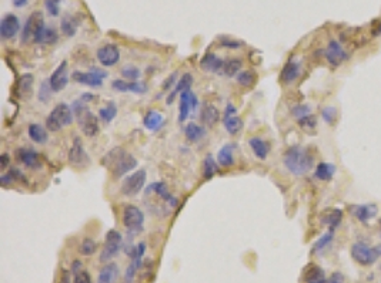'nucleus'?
Wrapping results in <instances>:
<instances>
[{
  "mask_svg": "<svg viewBox=\"0 0 381 283\" xmlns=\"http://www.w3.org/2000/svg\"><path fill=\"white\" fill-rule=\"evenodd\" d=\"M101 165H104L113 177L120 178L129 175L137 167V161L132 154L126 152L120 147H116L107 152L101 158Z\"/></svg>",
  "mask_w": 381,
  "mask_h": 283,
  "instance_id": "obj_1",
  "label": "nucleus"
},
{
  "mask_svg": "<svg viewBox=\"0 0 381 283\" xmlns=\"http://www.w3.org/2000/svg\"><path fill=\"white\" fill-rule=\"evenodd\" d=\"M283 162L293 175L300 177V175L307 174L313 168L314 158L306 148H303L300 145H294V147H290L286 151L283 157Z\"/></svg>",
  "mask_w": 381,
  "mask_h": 283,
  "instance_id": "obj_2",
  "label": "nucleus"
},
{
  "mask_svg": "<svg viewBox=\"0 0 381 283\" xmlns=\"http://www.w3.org/2000/svg\"><path fill=\"white\" fill-rule=\"evenodd\" d=\"M72 110L74 112V117L79 121V125H80L81 132L86 135V137H96L99 131H100V127H99V120L94 115L93 112L90 111L86 107V103L83 100H76L72 106Z\"/></svg>",
  "mask_w": 381,
  "mask_h": 283,
  "instance_id": "obj_3",
  "label": "nucleus"
},
{
  "mask_svg": "<svg viewBox=\"0 0 381 283\" xmlns=\"http://www.w3.org/2000/svg\"><path fill=\"white\" fill-rule=\"evenodd\" d=\"M74 120V112L72 107H69L65 103H60L54 107L52 111L49 112L46 119L47 131L57 132L63 130L65 127L70 125Z\"/></svg>",
  "mask_w": 381,
  "mask_h": 283,
  "instance_id": "obj_4",
  "label": "nucleus"
},
{
  "mask_svg": "<svg viewBox=\"0 0 381 283\" xmlns=\"http://www.w3.org/2000/svg\"><path fill=\"white\" fill-rule=\"evenodd\" d=\"M121 221H123V225L130 235H137L144 228V214L140 208H137L134 205L124 206Z\"/></svg>",
  "mask_w": 381,
  "mask_h": 283,
  "instance_id": "obj_5",
  "label": "nucleus"
},
{
  "mask_svg": "<svg viewBox=\"0 0 381 283\" xmlns=\"http://www.w3.org/2000/svg\"><path fill=\"white\" fill-rule=\"evenodd\" d=\"M146 179H147V172L144 170H137V171L129 174L121 182V194L126 197L137 195L144 188Z\"/></svg>",
  "mask_w": 381,
  "mask_h": 283,
  "instance_id": "obj_6",
  "label": "nucleus"
},
{
  "mask_svg": "<svg viewBox=\"0 0 381 283\" xmlns=\"http://www.w3.org/2000/svg\"><path fill=\"white\" fill-rule=\"evenodd\" d=\"M127 253L130 255L132 261H130V265L127 266L126 273H124V283H133L137 272L140 269L143 256L146 253V244L140 242L139 245H134V246H132L130 249L127 250Z\"/></svg>",
  "mask_w": 381,
  "mask_h": 283,
  "instance_id": "obj_7",
  "label": "nucleus"
},
{
  "mask_svg": "<svg viewBox=\"0 0 381 283\" xmlns=\"http://www.w3.org/2000/svg\"><path fill=\"white\" fill-rule=\"evenodd\" d=\"M351 256L361 266H370L378 259L380 252L378 248H371L364 242H355L351 246Z\"/></svg>",
  "mask_w": 381,
  "mask_h": 283,
  "instance_id": "obj_8",
  "label": "nucleus"
},
{
  "mask_svg": "<svg viewBox=\"0 0 381 283\" xmlns=\"http://www.w3.org/2000/svg\"><path fill=\"white\" fill-rule=\"evenodd\" d=\"M121 246H123V237L120 232L114 229L109 230L104 239V246L100 253V262H110L120 252Z\"/></svg>",
  "mask_w": 381,
  "mask_h": 283,
  "instance_id": "obj_9",
  "label": "nucleus"
},
{
  "mask_svg": "<svg viewBox=\"0 0 381 283\" xmlns=\"http://www.w3.org/2000/svg\"><path fill=\"white\" fill-rule=\"evenodd\" d=\"M45 26L46 25H45V20H43V13L41 12H33L30 14V17L27 19L25 27H23L22 43H29V41H33L34 43L36 37L39 36L41 29Z\"/></svg>",
  "mask_w": 381,
  "mask_h": 283,
  "instance_id": "obj_10",
  "label": "nucleus"
},
{
  "mask_svg": "<svg viewBox=\"0 0 381 283\" xmlns=\"http://www.w3.org/2000/svg\"><path fill=\"white\" fill-rule=\"evenodd\" d=\"M107 73L101 72L99 68H93L90 72H74L72 74V79L76 83H80L89 87H100L103 84V79H106Z\"/></svg>",
  "mask_w": 381,
  "mask_h": 283,
  "instance_id": "obj_11",
  "label": "nucleus"
},
{
  "mask_svg": "<svg viewBox=\"0 0 381 283\" xmlns=\"http://www.w3.org/2000/svg\"><path fill=\"white\" fill-rule=\"evenodd\" d=\"M197 106H199V100L192 90L181 92L180 104H179V121L184 123L190 115V112L196 111Z\"/></svg>",
  "mask_w": 381,
  "mask_h": 283,
  "instance_id": "obj_12",
  "label": "nucleus"
},
{
  "mask_svg": "<svg viewBox=\"0 0 381 283\" xmlns=\"http://www.w3.org/2000/svg\"><path fill=\"white\" fill-rule=\"evenodd\" d=\"M69 162L73 167H86L90 162V158L87 155L86 150L83 147V143L79 137H76L73 141V144L69 150Z\"/></svg>",
  "mask_w": 381,
  "mask_h": 283,
  "instance_id": "obj_13",
  "label": "nucleus"
},
{
  "mask_svg": "<svg viewBox=\"0 0 381 283\" xmlns=\"http://www.w3.org/2000/svg\"><path fill=\"white\" fill-rule=\"evenodd\" d=\"M20 30V21L13 13H7L0 21V36L3 40H10L16 37Z\"/></svg>",
  "mask_w": 381,
  "mask_h": 283,
  "instance_id": "obj_14",
  "label": "nucleus"
},
{
  "mask_svg": "<svg viewBox=\"0 0 381 283\" xmlns=\"http://www.w3.org/2000/svg\"><path fill=\"white\" fill-rule=\"evenodd\" d=\"M97 60L101 66L112 67L119 63L120 60V50L116 44H104L97 50Z\"/></svg>",
  "mask_w": 381,
  "mask_h": 283,
  "instance_id": "obj_15",
  "label": "nucleus"
},
{
  "mask_svg": "<svg viewBox=\"0 0 381 283\" xmlns=\"http://www.w3.org/2000/svg\"><path fill=\"white\" fill-rule=\"evenodd\" d=\"M14 155H16L17 162L25 165L26 168H30V170H40L41 168V159L39 154L30 148H17Z\"/></svg>",
  "mask_w": 381,
  "mask_h": 283,
  "instance_id": "obj_16",
  "label": "nucleus"
},
{
  "mask_svg": "<svg viewBox=\"0 0 381 283\" xmlns=\"http://www.w3.org/2000/svg\"><path fill=\"white\" fill-rule=\"evenodd\" d=\"M223 125H224L226 131L228 134H231V135H236L243 128V120L240 117H237V108L233 104H227V107H226Z\"/></svg>",
  "mask_w": 381,
  "mask_h": 283,
  "instance_id": "obj_17",
  "label": "nucleus"
},
{
  "mask_svg": "<svg viewBox=\"0 0 381 283\" xmlns=\"http://www.w3.org/2000/svg\"><path fill=\"white\" fill-rule=\"evenodd\" d=\"M326 59L327 61L331 64V66H340L343 64L346 60H347V53H346V50L343 49L340 43L337 41V40H331L330 43L326 47Z\"/></svg>",
  "mask_w": 381,
  "mask_h": 283,
  "instance_id": "obj_18",
  "label": "nucleus"
},
{
  "mask_svg": "<svg viewBox=\"0 0 381 283\" xmlns=\"http://www.w3.org/2000/svg\"><path fill=\"white\" fill-rule=\"evenodd\" d=\"M49 81H50V87H52L53 92H59L66 88L67 81H69V73H67L66 61H61L60 66L57 67L53 72V74L50 76Z\"/></svg>",
  "mask_w": 381,
  "mask_h": 283,
  "instance_id": "obj_19",
  "label": "nucleus"
},
{
  "mask_svg": "<svg viewBox=\"0 0 381 283\" xmlns=\"http://www.w3.org/2000/svg\"><path fill=\"white\" fill-rule=\"evenodd\" d=\"M350 214L354 215L361 222H368L377 215L378 208L375 204H364V205H353L348 208Z\"/></svg>",
  "mask_w": 381,
  "mask_h": 283,
  "instance_id": "obj_20",
  "label": "nucleus"
},
{
  "mask_svg": "<svg viewBox=\"0 0 381 283\" xmlns=\"http://www.w3.org/2000/svg\"><path fill=\"white\" fill-rule=\"evenodd\" d=\"M113 90L120 92H134V94H143L146 92L147 87L141 81H126V80H114L112 83Z\"/></svg>",
  "mask_w": 381,
  "mask_h": 283,
  "instance_id": "obj_21",
  "label": "nucleus"
},
{
  "mask_svg": "<svg viewBox=\"0 0 381 283\" xmlns=\"http://www.w3.org/2000/svg\"><path fill=\"white\" fill-rule=\"evenodd\" d=\"M300 73H301L300 63L295 61V60H288L287 63H286V66L283 67V70H281L280 79L284 84H290V83H293V81H295V80L299 79Z\"/></svg>",
  "mask_w": 381,
  "mask_h": 283,
  "instance_id": "obj_22",
  "label": "nucleus"
},
{
  "mask_svg": "<svg viewBox=\"0 0 381 283\" xmlns=\"http://www.w3.org/2000/svg\"><path fill=\"white\" fill-rule=\"evenodd\" d=\"M146 192H147V194H156L160 199H163L164 202H168V205L173 206V208L177 205V199L170 195L167 185L164 184V182H153V184L150 185L147 190H146Z\"/></svg>",
  "mask_w": 381,
  "mask_h": 283,
  "instance_id": "obj_23",
  "label": "nucleus"
},
{
  "mask_svg": "<svg viewBox=\"0 0 381 283\" xmlns=\"http://www.w3.org/2000/svg\"><path fill=\"white\" fill-rule=\"evenodd\" d=\"M200 66L204 72L220 73V72H223L224 61H223L220 57H217L216 54L207 53L203 56V59H201V61H200Z\"/></svg>",
  "mask_w": 381,
  "mask_h": 283,
  "instance_id": "obj_24",
  "label": "nucleus"
},
{
  "mask_svg": "<svg viewBox=\"0 0 381 283\" xmlns=\"http://www.w3.org/2000/svg\"><path fill=\"white\" fill-rule=\"evenodd\" d=\"M192 84H193V76H192L190 73H184V74L181 76V79L177 81V84L174 87L173 91L170 92V96H168L167 99V104H172V103H173L174 97H176L177 94H181L183 91L190 90Z\"/></svg>",
  "mask_w": 381,
  "mask_h": 283,
  "instance_id": "obj_25",
  "label": "nucleus"
},
{
  "mask_svg": "<svg viewBox=\"0 0 381 283\" xmlns=\"http://www.w3.org/2000/svg\"><path fill=\"white\" fill-rule=\"evenodd\" d=\"M248 145H250V148L253 150L254 155H256L257 158L260 159L267 158L268 152H270V145H268L267 141H264L263 138H259V137H253V138L248 139Z\"/></svg>",
  "mask_w": 381,
  "mask_h": 283,
  "instance_id": "obj_26",
  "label": "nucleus"
},
{
  "mask_svg": "<svg viewBox=\"0 0 381 283\" xmlns=\"http://www.w3.org/2000/svg\"><path fill=\"white\" fill-rule=\"evenodd\" d=\"M163 123H164V117L161 115L160 112L153 111V110L146 112V115L143 119V125L149 131H157L163 125Z\"/></svg>",
  "mask_w": 381,
  "mask_h": 283,
  "instance_id": "obj_27",
  "label": "nucleus"
},
{
  "mask_svg": "<svg viewBox=\"0 0 381 283\" xmlns=\"http://www.w3.org/2000/svg\"><path fill=\"white\" fill-rule=\"evenodd\" d=\"M117 276H119V266L116 264H109L100 270L97 283H116Z\"/></svg>",
  "mask_w": 381,
  "mask_h": 283,
  "instance_id": "obj_28",
  "label": "nucleus"
},
{
  "mask_svg": "<svg viewBox=\"0 0 381 283\" xmlns=\"http://www.w3.org/2000/svg\"><path fill=\"white\" fill-rule=\"evenodd\" d=\"M33 83H34V77L33 74H30V73H26V74H23L19 81H17V92H19V96H20L22 99L25 97L27 99L30 94H32V90H33Z\"/></svg>",
  "mask_w": 381,
  "mask_h": 283,
  "instance_id": "obj_29",
  "label": "nucleus"
},
{
  "mask_svg": "<svg viewBox=\"0 0 381 283\" xmlns=\"http://www.w3.org/2000/svg\"><path fill=\"white\" fill-rule=\"evenodd\" d=\"M57 40H59L57 30L52 26H45L41 29L39 36L36 37L34 43H39V44H54Z\"/></svg>",
  "mask_w": 381,
  "mask_h": 283,
  "instance_id": "obj_30",
  "label": "nucleus"
},
{
  "mask_svg": "<svg viewBox=\"0 0 381 283\" xmlns=\"http://www.w3.org/2000/svg\"><path fill=\"white\" fill-rule=\"evenodd\" d=\"M47 128L41 127L40 124H30L29 125V138L32 139L36 144H45L49 139V134L46 131Z\"/></svg>",
  "mask_w": 381,
  "mask_h": 283,
  "instance_id": "obj_31",
  "label": "nucleus"
},
{
  "mask_svg": "<svg viewBox=\"0 0 381 283\" xmlns=\"http://www.w3.org/2000/svg\"><path fill=\"white\" fill-rule=\"evenodd\" d=\"M79 29V19H76L74 16H65L60 20V30L61 33L67 36V37H73L77 33Z\"/></svg>",
  "mask_w": 381,
  "mask_h": 283,
  "instance_id": "obj_32",
  "label": "nucleus"
},
{
  "mask_svg": "<svg viewBox=\"0 0 381 283\" xmlns=\"http://www.w3.org/2000/svg\"><path fill=\"white\" fill-rule=\"evenodd\" d=\"M234 144H226L219 150L217 159L221 167H231L234 164Z\"/></svg>",
  "mask_w": 381,
  "mask_h": 283,
  "instance_id": "obj_33",
  "label": "nucleus"
},
{
  "mask_svg": "<svg viewBox=\"0 0 381 283\" xmlns=\"http://www.w3.org/2000/svg\"><path fill=\"white\" fill-rule=\"evenodd\" d=\"M184 135L190 143H197L206 135V130H204V127L196 124V123H188L184 128Z\"/></svg>",
  "mask_w": 381,
  "mask_h": 283,
  "instance_id": "obj_34",
  "label": "nucleus"
},
{
  "mask_svg": "<svg viewBox=\"0 0 381 283\" xmlns=\"http://www.w3.org/2000/svg\"><path fill=\"white\" fill-rule=\"evenodd\" d=\"M335 174V165L330 162H320L315 167L314 177L320 181H330Z\"/></svg>",
  "mask_w": 381,
  "mask_h": 283,
  "instance_id": "obj_35",
  "label": "nucleus"
},
{
  "mask_svg": "<svg viewBox=\"0 0 381 283\" xmlns=\"http://www.w3.org/2000/svg\"><path fill=\"white\" fill-rule=\"evenodd\" d=\"M341 219H343V212L340 209H327L321 218L323 224L328 225L331 230H334L340 225Z\"/></svg>",
  "mask_w": 381,
  "mask_h": 283,
  "instance_id": "obj_36",
  "label": "nucleus"
},
{
  "mask_svg": "<svg viewBox=\"0 0 381 283\" xmlns=\"http://www.w3.org/2000/svg\"><path fill=\"white\" fill-rule=\"evenodd\" d=\"M219 117H220V112L213 104H206L204 108L201 110V120L207 127H213L217 123Z\"/></svg>",
  "mask_w": 381,
  "mask_h": 283,
  "instance_id": "obj_37",
  "label": "nucleus"
},
{
  "mask_svg": "<svg viewBox=\"0 0 381 283\" xmlns=\"http://www.w3.org/2000/svg\"><path fill=\"white\" fill-rule=\"evenodd\" d=\"M306 282L307 283H326V275L324 270L315 266V265H310L307 266V272H306Z\"/></svg>",
  "mask_w": 381,
  "mask_h": 283,
  "instance_id": "obj_38",
  "label": "nucleus"
},
{
  "mask_svg": "<svg viewBox=\"0 0 381 283\" xmlns=\"http://www.w3.org/2000/svg\"><path fill=\"white\" fill-rule=\"evenodd\" d=\"M219 170L217 162L214 161L211 155H207L204 161H203V178L204 179H211L216 175V172Z\"/></svg>",
  "mask_w": 381,
  "mask_h": 283,
  "instance_id": "obj_39",
  "label": "nucleus"
},
{
  "mask_svg": "<svg viewBox=\"0 0 381 283\" xmlns=\"http://www.w3.org/2000/svg\"><path fill=\"white\" fill-rule=\"evenodd\" d=\"M116 115H117V106L114 103H112V101L107 106L101 107L100 110H99V117L104 123H112Z\"/></svg>",
  "mask_w": 381,
  "mask_h": 283,
  "instance_id": "obj_40",
  "label": "nucleus"
},
{
  "mask_svg": "<svg viewBox=\"0 0 381 283\" xmlns=\"http://www.w3.org/2000/svg\"><path fill=\"white\" fill-rule=\"evenodd\" d=\"M241 68V60L239 59H230L228 61H224V67H223V73L227 77H234L240 73Z\"/></svg>",
  "mask_w": 381,
  "mask_h": 283,
  "instance_id": "obj_41",
  "label": "nucleus"
},
{
  "mask_svg": "<svg viewBox=\"0 0 381 283\" xmlns=\"http://www.w3.org/2000/svg\"><path fill=\"white\" fill-rule=\"evenodd\" d=\"M333 239H334V230L330 229L328 232H326L317 242H315L314 248H313V252H320V250H323L326 246H328V245L333 242Z\"/></svg>",
  "mask_w": 381,
  "mask_h": 283,
  "instance_id": "obj_42",
  "label": "nucleus"
},
{
  "mask_svg": "<svg viewBox=\"0 0 381 283\" xmlns=\"http://www.w3.org/2000/svg\"><path fill=\"white\" fill-rule=\"evenodd\" d=\"M121 76L127 80V81H137L140 77V70L134 66H126L121 68Z\"/></svg>",
  "mask_w": 381,
  "mask_h": 283,
  "instance_id": "obj_43",
  "label": "nucleus"
},
{
  "mask_svg": "<svg viewBox=\"0 0 381 283\" xmlns=\"http://www.w3.org/2000/svg\"><path fill=\"white\" fill-rule=\"evenodd\" d=\"M237 81L239 84L244 87L253 86L256 83V74L253 72H241L237 74Z\"/></svg>",
  "mask_w": 381,
  "mask_h": 283,
  "instance_id": "obj_44",
  "label": "nucleus"
},
{
  "mask_svg": "<svg viewBox=\"0 0 381 283\" xmlns=\"http://www.w3.org/2000/svg\"><path fill=\"white\" fill-rule=\"evenodd\" d=\"M97 249V245L94 242L93 239L90 238H86L83 242L80 244V253L84 255V256H89V255H93L94 252Z\"/></svg>",
  "mask_w": 381,
  "mask_h": 283,
  "instance_id": "obj_45",
  "label": "nucleus"
},
{
  "mask_svg": "<svg viewBox=\"0 0 381 283\" xmlns=\"http://www.w3.org/2000/svg\"><path fill=\"white\" fill-rule=\"evenodd\" d=\"M299 124L303 130H306L307 132L313 131L315 128V125H317V120H315L314 115H306V117H303V119L299 120Z\"/></svg>",
  "mask_w": 381,
  "mask_h": 283,
  "instance_id": "obj_46",
  "label": "nucleus"
},
{
  "mask_svg": "<svg viewBox=\"0 0 381 283\" xmlns=\"http://www.w3.org/2000/svg\"><path fill=\"white\" fill-rule=\"evenodd\" d=\"M291 114H293L297 120H300L303 119V117L311 114V107L307 106V104H299V106H294L291 108Z\"/></svg>",
  "mask_w": 381,
  "mask_h": 283,
  "instance_id": "obj_47",
  "label": "nucleus"
},
{
  "mask_svg": "<svg viewBox=\"0 0 381 283\" xmlns=\"http://www.w3.org/2000/svg\"><path fill=\"white\" fill-rule=\"evenodd\" d=\"M321 117L323 120L327 123V124H334L335 119H337V111H335L334 107H326V108H323V111H321Z\"/></svg>",
  "mask_w": 381,
  "mask_h": 283,
  "instance_id": "obj_48",
  "label": "nucleus"
},
{
  "mask_svg": "<svg viewBox=\"0 0 381 283\" xmlns=\"http://www.w3.org/2000/svg\"><path fill=\"white\" fill-rule=\"evenodd\" d=\"M53 91L52 90V87H50V81L49 80H45L43 83H41L40 90H39V100L40 101H47V100L50 99V92Z\"/></svg>",
  "mask_w": 381,
  "mask_h": 283,
  "instance_id": "obj_49",
  "label": "nucleus"
},
{
  "mask_svg": "<svg viewBox=\"0 0 381 283\" xmlns=\"http://www.w3.org/2000/svg\"><path fill=\"white\" fill-rule=\"evenodd\" d=\"M60 2L61 0H45V6L49 14L57 16L60 12Z\"/></svg>",
  "mask_w": 381,
  "mask_h": 283,
  "instance_id": "obj_50",
  "label": "nucleus"
},
{
  "mask_svg": "<svg viewBox=\"0 0 381 283\" xmlns=\"http://www.w3.org/2000/svg\"><path fill=\"white\" fill-rule=\"evenodd\" d=\"M74 283H92L90 275L87 272H84V270H80L79 273L74 275Z\"/></svg>",
  "mask_w": 381,
  "mask_h": 283,
  "instance_id": "obj_51",
  "label": "nucleus"
},
{
  "mask_svg": "<svg viewBox=\"0 0 381 283\" xmlns=\"http://www.w3.org/2000/svg\"><path fill=\"white\" fill-rule=\"evenodd\" d=\"M10 177L13 178V181H20V182H26V178H25V175L22 174L17 168H10L9 170V172H7Z\"/></svg>",
  "mask_w": 381,
  "mask_h": 283,
  "instance_id": "obj_52",
  "label": "nucleus"
},
{
  "mask_svg": "<svg viewBox=\"0 0 381 283\" xmlns=\"http://www.w3.org/2000/svg\"><path fill=\"white\" fill-rule=\"evenodd\" d=\"M326 283H344V276H343V273H340V272H334L331 276L328 277Z\"/></svg>",
  "mask_w": 381,
  "mask_h": 283,
  "instance_id": "obj_53",
  "label": "nucleus"
},
{
  "mask_svg": "<svg viewBox=\"0 0 381 283\" xmlns=\"http://www.w3.org/2000/svg\"><path fill=\"white\" fill-rule=\"evenodd\" d=\"M176 79H177V73H173L172 76H168L167 80L163 83V90H168L176 83Z\"/></svg>",
  "mask_w": 381,
  "mask_h": 283,
  "instance_id": "obj_54",
  "label": "nucleus"
},
{
  "mask_svg": "<svg viewBox=\"0 0 381 283\" xmlns=\"http://www.w3.org/2000/svg\"><path fill=\"white\" fill-rule=\"evenodd\" d=\"M13 182H14L13 178L10 177L9 174H3V175L0 177V184L3 185V186H7V185L13 184Z\"/></svg>",
  "mask_w": 381,
  "mask_h": 283,
  "instance_id": "obj_55",
  "label": "nucleus"
},
{
  "mask_svg": "<svg viewBox=\"0 0 381 283\" xmlns=\"http://www.w3.org/2000/svg\"><path fill=\"white\" fill-rule=\"evenodd\" d=\"M221 44L226 47H240L241 43H239V41H234V40H231V39H226V40H221Z\"/></svg>",
  "mask_w": 381,
  "mask_h": 283,
  "instance_id": "obj_56",
  "label": "nucleus"
},
{
  "mask_svg": "<svg viewBox=\"0 0 381 283\" xmlns=\"http://www.w3.org/2000/svg\"><path fill=\"white\" fill-rule=\"evenodd\" d=\"M7 165H9V155H7V154H3L2 158H0V167H2V170H6Z\"/></svg>",
  "mask_w": 381,
  "mask_h": 283,
  "instance_id": "obj_57",
  "label": "nucleus"
},
{
  "mask_svg": "<svg viewBox=\"0 0 381 283\" xmlns=\"http://www.w3.org/2000/svg\"><path fill=\"white\" fill-rule=\"evenodd\" d=\"M27 2L29 0H12V3H13L14 6L16 7H23V6H26L27 5Z\"/></svg>",
  "mask_w": 381,
  "mask_h": 283,
  "instance_id": "obj_58",
  "label": "nucleus"
},
{
  "mask_svg": "<svg viewBox=\"0 0 381 283\" xmlns=\"http://www.w3.org/2000/svg\"><path fill=\"white\" fill-rule=\"evenodd\" d=\"M60 283H70V277H69V272H63L61 275Z\"/></svg>",
  "mask_w": 381,
  "mask_h": 283,
  "instance_id": "obj_59",
  "label": "nucleus"
},
{
  "mask_svg": "<svg viewBox=\"0 0 381 283\" xmlns=\"http://www.w3.org/2000/svg\"><path fill=\"white\" fill-rule=\"evenodd\" d=\"M79 268H81V262L76 261V262L73 264V269H72V272H74V275H76V273H79Z\"/></svg>",
  "mask_w": 381,
  "mask_h": 283,
  "instance_id": "obj_60",
  "label": "nucleus"
},
{
  "mask_svg": "<svg viewBox=\"0 0 381 283\" xmlns=\"http://www.w3.org/2000/svg\"><path fill=\"white\" fill-rule=\"evenodd\" d=\"M378 252H380V255H381V246H380V248H378Z\"/></svg>",
  "mask_w": 381,
  "mask_h": 283,
  "instance_id": "obj_61",
  "label": "nucleus"
},
{
  "mask_svg": "<svg viewBox=\"0 0 381 283\" xmlns=\"http://www.w3.org/2000/svg\"><path fill=\"white\" fill-rule=\"evenodd\" d=\"M380 228H381V219H380Z\"/></svg>",
  "mask_w": 381,
  "mask_h": 283,
  "instance_id": "obj_62",
  "label": "nucleus"
}]
</instances>
